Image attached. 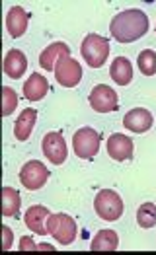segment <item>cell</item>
Listing matches in <instances>:
<instances>
[{
	"mask_svg": "<svg viewBox=\"0 0 156 255\" xmlns=\"http://www.w3.org/2000/svg\"><path fill=\"white\" fill-rule=\"evenodd\" d=\"M27 21H29V14L23 10L22 6H12L8 10V16H6V27H8V33L16 39V37H22L27 29Z\"/></svg>",
	"mask_w": 156,
	"mask_h": 255,
	"instance_id": "13",
	"label": "cell"
},
{
	"mask_svg": "<svg viewBox=\"0 0 156 255\" xmlns=\"http://www.w3.org/2000/svg\"><path fill=\"white\" fill-rule=\"evenodd\" d=\"M49 175L51 173L47 171V168H45L41 162L31 160V162H25L22 166V170H20V181H22V185L25 189L37 191V189H41L45 183H47Z\"/></svg>",
	"mask_w": 156,
	"mask_h": 255,
	"instance_id": "7",
	"label": "cell"
},
{
	"mask_svg": "<svg viewBox=\"0 0 156 255\" xmlns=\"http://www.w3.org/2000/svg\"><path fill=\"white\" fill-rule=\"evenodd\" d=\"M108 154L112 160L125 162L133 158V140L121 132H115L108 138Z\"/></svg>",
	"mask_w": 156,
	"mask_h": 255,
	"instance_id": "10",
	"label": "cell"
},
{
	"mask_svg": "<svg viewBox=\"0 0 156 255\" xmlns=\"http://www.w3.org/2000/svg\"><path fill=\"white\" fill-rule=\"evenodd\" d=\"M37 250H47V252H53V250H55V248H53V246H49V244H41V246H37Z\"/></svg>",
	"mask_w": 156,
	"mask_h": 255,
	"instance_id": "26",
	"label": "cell"
},
{
	"mask_svg": "<svg viewBox=\"0 0 156 255\" xmlns=\"http://www.w3.org/2000/svg\"><path fill=\"white\" fill-rule=\"evenodd\" d=\"M35 121H37V111L35 109H23L22 113H20V117L16 119V125H14V134H16V138L18 140H27L29 138V134H31V130H33V125H35Z\"/></svg>",
	"mask_w": 156,
	"mask_h": 255,
	"instance_id": "18",
	"label": "cell"
},
{
	"mask_svg": "<svg viewBox=\"0 0 156 255\" xmlns=\"http://www.w3.org/2000/svg\"><path fill=\"white\" fill-rule=\"evenodd\" d=\"M20 250H37V246L29 240V238H22V244H20Z\"/></svg>",
	"mask_w": 156,
	"mask_h": 255,
	"instance_id": "25",
	"label": "cell"
},
{
	"mask_svg": "<svg viewBox=\"0 0 156 255\" xmlns=\"http://www.w3.org/2000/svg\"><path fill=\"white\" fill-rule=\"evenodd\" d=\"M20 205H22L20 193L16 191L14 187H4L2 189V214L4 216H16L18 218Z\"/></svg>",
	"mask_w": 156,
	"mask_h": 255,
	"instance_id": "20",
	"label": "cell"
},
{
	"mask_svg": "<svg viewBox=\"0 0 156 255\" xmlns=\"http://www.w3.org/2000/svg\"><path fill=\"white\" fill-rule=\"evenodd\" d=\"M65 55H70V47L67 43L63 41H57V43H51L49 47H45L39 55V66L43 70H55V64L61 57Z\"/></svg>",
	"mask_w": 156,
	"mask_h": 255,
	"instance_id": "15",
	"label": "cell"
},
{
	"mask_svg": "<svg viewBox=\"0 0 156 255\" xmlns=\"http://www.w3.org/2000/svg\"><path fill=\"white\" fill-rule=\"evenodd\" d=\"M49 216H51V213L47 211V207L33 205V207H29V209L25 211L23 222H25V226H27L31 232H35V234H39V236H45L47 234V220H49Z\"/></svg>",
	"mask_w": 156,
	"mask_h": 255,
	"instance_id": "12",
	"label": "cell"
},
{
	"mask_svg": "<svg viewBox=\"0 0 156 255\" xmlns=\"http://www.w3.org/2000/svg\"><path fill=\"white\" fill-rule=\"evenodd\" d=\"M76 222L65 213H57V214H51L49 220H47V234H51L59 244L63 246H68L74 242L76 238Z\"/></svg>",
	"mask_w": 156,
	"mask_h": 255,
	"instance_id": "4",
	"label": "cell"
},
{
	"mask_svg": "<svg viewBox=\"0 0 156 255\" xmlns=\"http://www.w3.org/2000/svg\"><path fill=\"white\" fill-rule=\"evenodd\" d=\"M94 209L102 220L113 222V220H119L123 214V201L112 189H102L94 199Z\"/></svg>",
	"mask_w": 156,
	"mask_h": 255,
	"instance_id": "3",
	"label": "cell"
},
{
	"mask_svg": "<svg viewBox=\"0 0 156 255\" xmlns=\"http://www.w3.org/2000/svg\"><path fill=\"white\" fill-rule=\"evenodd\" d=\"M72 148H74V154L82 160L94 158L100 150V132L92 127L78 128L72 136Z\"/></svg>",
	"mask_w": 156,
	"mask_h": 255,
	"instance_id": "5",
	"label": "cell"
},
{
	"mask_svg": "<svg viewBox=\"0 0 156 255\" xmlns=\"http://www.w3.org/2000/svg\"><path fill=\"white\" fill-rule=\"evenodd\" d=\"M47 92H49V82H47V78H45L43 74H39V72H33V74L23 82V96H25V100H29V102H39V100H43Z\"/></svg>",
	"mask_w": 156,
	"mask_h": 255,
	"instance_id": "14",
	"label": "cell"
},
{
	"mask_svg": "<svg viewBox=\"0 0 156 255\" xmlns=\"http://www.w3.org/2000/svg\"><path fill=\"white\" fill-rule=\"evenodd\" d=\"M18 107V94L10 86H2V115H10Z\"/></svg>",
	"mask_w": 156,
	"mask_h": 255,
	"instance_id": "23",
	"label": "cell"
},
{
	"mask_svg": "<svg viewBox=\"0 0 156 255\" xmlns=\"http://www.w3.org/2000/svg\"><path fill=\"white\" fill-rule=\"evenodd\" d=\"M90 106L98 113H112L119 106L117 94L113 92L110 86L98 84L92 90V94H90Z\"/></svg>",
	"mask_w": 156,
	"mask_h": 255,
	"instance_id": "9",
	"label": "cell"
},
{
	"mask_svg": "<svg viewBox=\"0 0 156 255\" xmlns=\"http://www.w3.org/2000/svg\"><path fill=\"white\" fill-rule=\"evenodd\" d=\"M41 148H43L45 158L51 164H55V166H61L68 156L67 142H65V138H63L61 132H47L43 136Z\"/></svg>",
	"mask_w": 156,
	"mask_h": 255,
	"instance_id": "8",
	"label": "cell"
},
{
	"mask_svg": "<svg viewBox=\"0 0 156 255\" xmlns=\"http://www.w3.org/2000/svg\"><path fill=\"white\" fill-rule=\"evenodd\" d=\"M110 31L115 41L133 43L149 31V18L143 10H137V8L119 12L110 23Z\"/></svg>",
	"mask_w": 156,
	"mask_h": 255,
	"instance_id": "1",
	"label": "cell"
},
{
	"mask_svg": "<svg viewBox=\"0 0 156 255\" xmlns=\"http://www.w3.org/2000/svg\"><path fill=\"white\" fill-rule=\"evenodd\" d=\"M25 68H27V59H25V55L20 49H12V51L6 53V57H4V72L10 78H14V80L22 78Z\"/></svg>",
	"mask_w": 156,
	"mask_h": 255,
	"instance_id": "16",
	"label": "cell"
},
{
	"mask_svg": "<svg viewBox=\"0 0 156 255\" xmlns=\"http://www.w3.org/2000/svg\"><path fill=\"white\" fill-rule=\"evenodd\" d=\"M55 78L57 82L65 88H74L82 78V66L78 61H74L70 55L61 57L55 64Z\"/></svg>",
	"mask_w": 156,
	"mask_h": 255,
	"instance_id": "6",
	"label": "cell"
},
{
	"mask_svg": "<svg viewBox=\"0 0 156 255\" xmlns=\"http://www.w3.org/2000/svg\"><path fill=\"white\" fill-rule=\"evenodd\" d=\"M153 123H155L153 113L149 109H145V107H135V109H131L125 115V119H123V127L133 130V132H139V134L141 132H147L149 128L153 127Z\"/></svg>",
	"mask_w": 156,
	"mask_h": 255,
	"instance_id": "11",
	"label": "cell"
},
{
	"mask_svg": "<svg viewBox=\"0 0 156 255\" xmlns=\"http://www.w3.org/2000/svg\"><path fill=\"white\" fill-rule=\"evenodd\" d=\"M137 222L141 228H153L156 226V205L155 203H145L137 211Z\"/></svg>",
	"mask_w": 156,
	"mask_h": 255,
	"instance_id": "21",
	"label": "cell"
},
{
	"mask_svg": "<svg viewBox=\"0 0 156 255\" xmlns=\"http://www.w3.org/2000/svg\"><path fill=\"white\" fill-rule=\"evenodd\" d=\"M80 53H82V59L88 63V66L100 68L106 64L108 57H110V39H106L98 33H90L80 45Z\"/></svg>",
	"mask_w": 156,
	"mask_h": 255,
	"instance_id": "2",
	"label": "cell"
},
{
	"mask_svg": "<svg viewBox=\"0 0 156 255\" xmlns=\"http://www.w3.org/2000/svg\"><path fill=\"white\" fill-rule=\"evenodd\" d=\"M117 246H119V238L113 230H100L94 236L90 250L92 252H115Z\"/></svg>",
	"mask_w": 156,
	"mask_h": 255,
	"instance_id": "19",
	"label": "cell"
},
{
	"mask_svg": "<svg viewBox=\"0 0 156 255\" xmlns=\"http://www.w3.org/2000/svg\"><path fill=\"white\" fill-rule=\"evenodd\" d=\"M139 70L145 74V76H155L156 74V53L153 49H145L139 53Z\"/></svg>",
	"mask_w": 156,
	"mask_h": 255,
	"instance_id": "22",
	"label": "cell"
},
{
	"mask_svg": "<svg viewBox=\"0 0 156 255\" xmlns=\"http://www.w3.org/2000/svg\"><path fill=\"white\" fill-rule=\"evenodd\" d=\"M110 74H112L113 82H117L119 86L131 84V80H133V66H131V61L125 59V57L113 59L112 66H110Z\"/></svg>",
	"mask_w": 156,
	"mask_h": 255,
	"instance_id": "17",
	"label": "cell"
},
{
	"mask_svg": "<svg viewBox=\"0 0 156 255\" xmlns=\"http://www.w3.org/2000/svg\"><path fill=\"white\" fill-rule=\"evenodd\" d=\"M2 232H4V250H10V246H12V230L8 228V226H2Z\"/></svg>",
	"mask_w": 156,
	"mask_h": 255,
	"instance_id": "24",
	"label": "cell"
}]
</instances>
